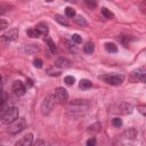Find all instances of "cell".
Segmentation results:
<instances>
[{
    "label": "cell",
    "instance_id": "obj_1",
    "mask_svg": "<svg viewBox=\"0 0 146 146\" xmlns=\"http://www.w3.org/2000/svg\"><path fill=\"white\" fill-rule=\"evenodd\" d=\"M133 111V106L127 102H120V103H115V104H112L110 107H108V112L110 113H113V114H123V115H127V114H130L132 113Z\"/></svg>",
    "mask_w": 146,
    "mask_h": 146
},
{
    "label": "cell",
    "instance_id": "obj_2",
    "mask_svg": "<svg viewBox=\"0 0 146 146\" xmlns=\"http://www.w3.org/2000/svg\"><path fill=\"white\" fill-rule=\"evenodd\" d=\"M89 106H90V104H89L88 102L78 99V100H75V102L70 103L68 106H67V110H68V112H71L73 115H81V114H83L84 112H87V110L89 108Z\"/></svg>",
    "mask_w": 146,
    "mask_h": 146
},
{
    "label": "cell",
    "instance_id": "obj_3",
    "mask_svg": "<svg viewBox=\"0 0 146 146\" xmlns=\"http://www.w3.org/2000/svg\"><path fill=\"white\" fill-rule=\"evenodd\" d=\"M18 108L17 107H9L8 110H6L2 115H1V121L5 124H10L13 122H15L18 119Z\"/></svg>",
    "mask_w": 146,
    "mask_h": 146
},
{
    "label": "cell",
    "instance_id": "obj_4",
    "mask_svg": "<svg viewBox=\"0 0 146 146\" xmlns=\"http://www.w3.org/2000/svg\"><path fill=\"white\" fill-rule=\"evenodd\" d=\"M56 100H57V98H56L55 95H48L43 99V102L41 104V112H42V114L46 115V114L50 113L51 110L54 108L55 104H56Z\"/></svg>",
    "mask_w": 146,
    "mask_h": 146
},
{
    "label": "cell",
    "instance_id": "obj_5",
    "mask_svg": "<svg viewBox=\"0 0 146 146\" xmlns=\"http://www.w3.org/2000/svg\"><path fill=\"white\" fill-rule=\"evenodd\" d=\"M99 79L111 86H120L124 81V76L121 74H105V75H100Z\"/></svg>",
    "mask_w": 146,
    "mask_h": 146
},
{
    "label": "cell",
    "instance_id": "obj_6",
    "mask_svg": "<svg viewBox=\"0 0 146 146\" xmlns=\"http://www.w3.org/2000/svg\"><path fill=\"white\" fill-rule=\"evenodd\" d=\"M25 128H26V120L24 117H18L15 122L9 124L8 132L11 135H16V133L21 132L22 130H24Z\"/></svg>",
    "mask_w": 146,
    "mask_h": 146
},
{
    "label": "cell",
    "instance_id": "obj_7",
    "mask_svg": "<svg viewBox=\"0 0 146 146\" xmlns=\"http://www.w3.org/2000/svg\"><path fill=\"white\" fill-rule=\"evenodd\" d=\"M55 96L57 98L58 102L60 103H65L67 99H68V94H67V90L62 88V87H58L55 89Z\"/></svg>",
    "mask_w": 146,
    "mask_h": 146
},
{
    "label": "cell",
    "instance_id": "obj_8",
    "mask_svg": "<svg viewBox=\"0 0 146 146\" xmlns=\"http://www.w3.org/2000/svg\"><path fill=\"white\" fill-rule=\"evenodd\" d=\"M11 90L14 91L15 95L17 96H23L25 94V86L23 84V82L21 81H14L13 86H11Z\"/></svg>",
    "mask_w": 146,
    "mask_h": 146
},
{
    "label": "cell",
    "instance_id": "obj_9",
    "mask_svg": "<svg viewBox=\"0 0 146 146\" xmlns=\"http://www.w3.org/2000/svg\"><path fill=\"white\" fill-rule=\"evenodd\" d=\"M33 143V135L32 133H27L24 137H22L18 141H16L15 146H31Z\"/></svg>",
    "mask_w": 146,
    "mask_h": 146
},
{
    "label": "cell",
    "instance_id": "obj_10",
    "mask_svg": "<svg viewBox=\"0 0 146 146\" xmlns=\"http://www.w3.org/2000/svg\"><path fill=\"white\" fill-rule=\"evenodd\" d=\"M17 36H18V30L17 29H11L6 34L2 35V38L7 41H14V40L17 39Z\"/></svg>",
    "mask_w": 146,
    "mask_h": 146
},
{
    "label": "cell",
    "instance_id": "obj_11",
    "mask_svg": "<svg viewBox=\"0 0 146 146\" xmlns=\"http://www.w3.org/2000/svg\"><path fill=\"white\" fill-rule=\"evenodd\" d=\"M55 66L60 67V68H66V67H70V66H71V62H70L68 59L62 57V58L56 59V62H55Z\"/></svg>",
    "mask_w": 146,
    "mask_h": 146
},
{
    "label": "cell",
    "instance_id": "obj_12",
    "mask_svg": "<svg viewBox=\"0 0 146 146\" xmlns=\"http://www.w3.org/2000/svg\"><path fill=\"white\" fill-rule=\"evenodd\" d=\"M123 137L127 139H135L137 137V130L135 128H129L123 132Z\"/></svg>",
    "mask_w": 146,
    "mask_h": 146
},
{
    "label": "cell",
    "instance_id": "obj_13",
    "mask_svg": "<svg viewBox=\"0 0 146 146\" xmlns=\"http://www.w3.org/2000/svg\"><path fill=\"white\" fill-rule=\"evenodd\" d=\"M91 87H92L91 81H89V80H87V79H82V80L79 82V88L82 89V90H88V89H90Z\"/></svg>",
    "mask_w": 146,
    "mask_h": 146
},
{
    "label": "cell",
    "instance_id": "obj_14",
    "mask_svg": "<svg viewBox=\"0 0 146 146\" xmlns=\"http://www.w3.org/2000/svg\"><path fill=\"white\" fill-rule=\"evenodd\" d=\"M102 130V124L99 123V122H95L94 124H91L89 128H88V132L89 133H97V132H99Z\"/></svg>",
    "mask_w": 146,
    "mask_h": 146
},
{
    "label": "cell",
    "instance_id": "obj_15",
    "mask_svg": "<svg viewBox=\"0 0 146 146\" xmlns=\"http://www.w3.org/2000/svg\"><path fill=\"white\" fill-rule=\"evenodd\" d=\"M35 27H36V30L40 32L41 35H47V34H48V26H47V24H44V23H39Z\"/></svg>",
    "mask_w": 146,
    "mask_h": 146
},
{
    "label": "cell",
    "instance_id": "obj_16",
    "mask_svg": "<svg viewBox=\"0 0 146 146\" xmlns=\"http://www.w3.org/2000/svg\"><path fill=\"white\" fill-rule=\"evenodd\" d=\"M94 50H95V44H94V42H87L84 46H83V51L86 52V54H92L94 52Z\"/></svg>",
    "mask_w": 146,
    "mask_h": 146
},
{
    "label": "cell",
    "instance_id": "obj_17",
    "mask_svg": "<svg viewBox=\"0 0 146 146\" xmlns=\"http://www.w3.org/2000/svg\"><path fill=\"white\" fill-rule=\"evenodd\" d=\"M26 34L30 36V38H39L41 34H40V32L36 30V27H31V29H29L27 31H26Z\"/></svg>",
    "mask_w": 146,
    "mask_h": 146
},
{
    "label": "cell",
    "instance_id": "obj_18",
    "mask_svg": "<svg viewBox=\"0 0 146 146\" xmlns=\"http://www.w3.org/2000/svg\"><path fill=\"white\" fill-rule=\"evenodd\" d=\"M46 43H47V46H48V48H49V50H50V52H52V54H55L56 52V46H55V43H54V41L49 38V36H47L46 38Z\"/></svg>",
    "mask_w": 146,
    "mask_h": 146
},
{
    "label": "cell",
    "instance_id": "obj_19",
    "mask_svg": "<svg viewBox=\"0 0 146 146\" xmlns=\"http://www.w3.org/2000/svg\"><path fill=\"white\" fill-rule=\"evenodd\" d=\"M102 15H103L104 17H106V18H114V14H113L110 9H107V8H105V7L102 8Z\"/></svg>",
    "mask_w": 146,
    "mask_h": 146
},
{
    "label": "cell",
    "instance_id": "obj_20",
    "mask_svg": "<svg viewBox=\"0 0 146 146\" xmlns=\"http://www.w3.org/2000/svg\"><path fill=\"white\" fill-rule=\"evenodd\" d=\"M105 49L108 51V52H116L117 51V47L115 46V43H105Z\"/></svg>",
    "mask_w": 146,
    "mask_h": 146
},
{
    "label": "cell",
    "instance_id": "obj_21",
    "mask_svg": "<svg viewBox=\"0 0 146 146\" xmlns=\"http://www.w3.org/2000/svg\"><path fill=\"white\" fill-rule=\"evenodd\" d=\"M55 19H56L59 24H62V25H65V26H68V25H70L68 22H67L63 16H60V15H56V16H55Z\"/></svg>",
    "mask_w": 146,
    "mask_h": 146
},
{
    "label": "cell",
    "instance_id": "obj_22",
    "mask_svg": "<svg viewBox=\"0 0 146 146\" xmlns=\"http://www.w3.org/2000/svg\"><path fill=\"white\" fill-rule=\"evenodd\" d=\"M75 21H76V23H78L79 25H81V26H87V25H88L87 21H86V19H84L82 16H76Z\"/></svg>",
    "mask_w": 146,
    "mask_h": 146
},
{
    "label": "cell",
    "instance_id": "obj_23",
    "mask_svg": "<svg viewBox=\"0 0 146 146\" xmlns=\"http://www.w3.org/2000/svg\"><path fill=\"white\" fill-rule=\"evenodd\" d=\"M65 14H66V16L67 17H74L76 14H75V10L73 9V8H71V7H67L66 9H65Z\"/></svg>",
    "mask_w": 146,
    "mask_h": 146
},
{
    "label": "cell",
    "instance_id": "obj_24",
    "mask_svg": "<svg viewBox=\"0 0 146 146\" xmlns=\"http://www.w3.org/2000/svg\"><path fill=\"white\" fill-rule=\"evenodd\" d=\"M64 82H65L66 84H68V86H72V84L75 82V79H74V76L67 75V76H65V79H64Z\"/></svg>",
    "mask_w": 146,
    "mask_h": 146
},
{
    "label": "cell",
    "instance_id": "obj_25",
    "mask_svg": "<svg viewBox=\"0 0 146 146\" xmlns=\"http://www.w3.org/2000/svg\"><path fill=\"white\" fill-rule=\"evenodd\" d=\"M135 75L137 76V79H138L140 82L146 83V73H136Z\"/></svg>",
    "mask_w": 146,
    "mask_h": 146
},
{
    "label": "cell",
    "instance_id": "obj_26",
    "mask_svg": "<svg viewBox=\"0 0 146 146\" xmlns=\"http://www.w3.org/2000/svg\"><path fill=\"white\" fill-rule=\"evenodd\" d=\"M55 67H50V68H48L47 70V73L49 74V75H59L60 74V70H54Z\"/></svg>",
    "mask_w": 146,
    "mask_h": 146
},
{
    "label": "cell",
    "instance_id": "obj_27",
    "mask_svg": "<svg viewBox=\"0 0 146 146\" xmlns=\"http://www.w3.org/2000/svg\"><path fill=\"white\" fill-rule=\"evenodd\" d=\"M112 124H113L115 128H119V127L122 125V120H121L120 117H115V119L112 120Z\"/></svg>",
    "mask_w": 146,
    "mask_h": 146
},
{
    "label": "cell",
    "instance_id": "obj_28",
    "mask_svg": "<svg viewBox=\"0 0 146 146\" xmlns=\"http://www.w3.org/2000/svg\"><path fill=\"white\" fill-rule=\"evenodd\" d=\"M137 111H138L141 115L146 116V105H138V106H137Z\"/></svg>",
    "mask_w": 146,
    "mask_h": 146
},
{
    "label": "cell",
    "instance_id": "obj_29",
    "mask_svg": "<svg viewBox=\"0 0 146 146\" xmlns=\"http://www.w3.org/2000/svg\"><path fill=\"white\" fill-rule=\"evenodd\" d=\"M72 41H73L74 43H78V44H79V43L82 42V38H81L79 34H73V35H72Z\"/></svg>",
    "mask_w": 146,
    "mask_h": 146
},
{
    "label": "cell",
    "instance_id": "obj_30",
    "mask_svg": "<svg viewBox=\"0 0 146 146\" xmlns=\"http://www.w3.org/2000/svg\"><path fill=\"white\" fill-rule=\"evenodd\" d=\"M87 146H96V138L91 137L87 140Z\"/></svg>",
    "mask_w": 146,
    "mask_h": 146
},
{
    "label": "cell",
    "instance_id": "obj_31",
    "mask_svg": "<svg viewBox=\"0 0 146 146\" xmlns=\"http://www.w3.org/2000/svg\"><path fill=\"white\" fill-rule=\"evenodd\" d=\"M34 66L35 67H38V68H41L42 67V60L41 59H39V58H36V59H34Z\"/></svg>",
    "mask_w": 146,
    "mask_h": 146
},
{
    "label": "cell",
    "instance_id": "obj_32",
    "mask_svg": "<svg viewBox=\"0 0 146 146\" xmlns=\"http://www.w3.org/2000/svg\"><path fill=\"white\" fill-rule=\"evenodd\" d=\"M7 25H8V24H7V22H6L5 19H1V21H0V30H5V29L7 27Z\"/></svg>",
    "mask_w": 146,
    "mask_h": 146
},
{
    "label": "cell",
    "instance_id": "obj_33",
    "mask_svg": "<svg viewBox=\"0 0 146 146\" xmlns=\"http://www.w3.org/2000/svg\"><path fill=\"white\" fill-rule=\"evenodd\" d=\"M34 146H46V143H44L43 140H38Z\"/></svg>",
    "mask_w": 146,
    "mask_h": 146
},
{
    "label": "cell",
    "instance_id": "obj_34",
    "mask_svg": "<svg viewBox=\"0 0 146 146\" xmlns=\"http://www.w3.org/2000/svg\"><path fill=\"white\" fill-rule=\"evenodd\" d=\"M87 5H88L89 7H96V2H95V1H92V2H90V1H87Z\"/></svg>",
    "mask_w": 146,
    "mask_h": 146
},
{
    "label": "cell",
    "instance_id": "obj_35",
    "mask_svg": "<svg viewBox=\"0 0 146 146\" xmlns=\"http://www.w3.org/2000/svg\"><path fill=\"white\" fill-rule=\"evenodd\" d=\"M32 84H33V83H32V80L27 79V80H26V86H27V87H31Z\"/></svg>",
    "mask_w": 146,
    "mask_h": 146
}]
</instances>
